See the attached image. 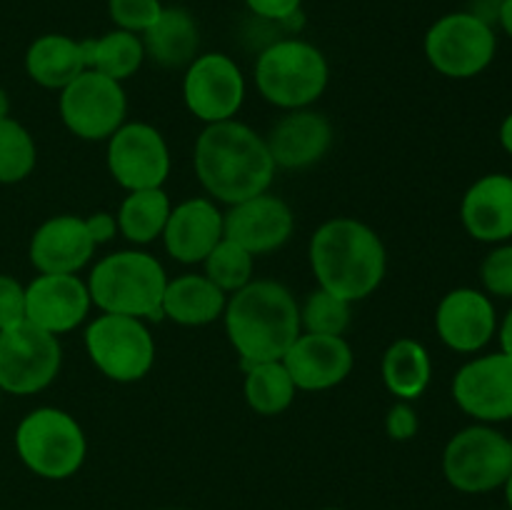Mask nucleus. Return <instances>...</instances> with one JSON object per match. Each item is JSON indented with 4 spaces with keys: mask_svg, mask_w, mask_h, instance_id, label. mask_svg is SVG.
<instances>
[{
    "mask_svg": "<svg viewBox=\"0 0 512 510\" xmlns=\"http://www.w3.org/2000/svg\"><path fill=\"white\" fill-rule=\"evenodd\" d=\"M108 173L123 190L163 188L170 175V148L165 135L150 123H123L108 138Z\"/></svg>",
    "mask_w": 512,
    "mask_h": 510,
    "instance_id": "obj_12",
    "label": "nucleus"
},
{
    "mask_svg": "<svg viewBox=\"0 0 512 510\" xmlns=\"http://www.w3.org/2000/svg\"><path fill=\"white\" fill-rule=\"evenodd\" d=\"M510 450H512V438H510Z\"/></svg>",
    "mask_w": 512,
    "mask_h": 510,
    "instance_id": "obj_45",
    "label": "nucleus"
},
{
    "mask_svg": "<svg viewBox=\"0 0 512 510\" xmlns=\"http://www.w3.org/2000/svg\"><path fill=\"white\" fill-rule=\"evenodd\" d=\"M498 25L505 30V35L512 38V0H500Z\"/></svg>",
    "mask_w": 512,
    "mask_h": 510,
    "instance_id": "obj_40",
    "label": "nucleus"
},
{
    "mask_svg": "<svg viewBox=\"0 0 512 510\" xmlns=\"http://www.w3.org/2000/svg\"><path fill=\"white\" fill-rule=\"evenodd\" d=\"M163 0H108V15L115 28L143 35L163 13Z\"/></svg>",
    "mask_w": 512,
    "mask_h": 510,
    "instance_id": "obj_33",
    "label": "nucleus"
},
{
    "mask_svg": "<svg viewBox=\"0 0 512 510\" xmlns=\"http://www.w3.org/2000/svg\"><path fill=\"white\" fill-rule=\"evenodd\" d=\"M460 220L478 243H508L512 238V175L488 173L475 180L463 195Z\"/></svg>",
    "mask_w": 512,
    "mask_h": 510,
    "instance_id": "obj_22",
    "label": "nucleus"
},
{
    "mask_svg": "<svg viewBox=\"0 0 512 510\" xmlns=\"http://www.w3.org/2000/svg\"><path fill=\"white\" fill-rule=\"evenodd\" d=\"M453 400L465 415L493 425L512 420V358L478 355L460 365L453 378Z\"/></svg>",
    "mask_w": 512,
    "mask_h": 510,
    "instance_id": "obj_14",
    "label": "nucleus"
},
{
    "mask_svg": "<svg viewBox=\"0 0 512 510\" xmlns=\"http://www.w3.org/2000/svg\"><path fill=\"white\" fill-rule=\"evenodd\" d=\"M203 268L205 278L213 280L225 295H233L253 280L255 255L248 253L235 240L223 238L203 260Z\"/></svg>",
    "mask_w": 512,
    "mask_h": 510,
    "instance_id": "obj_30",
    "label": "nucleus"
},
{
    "mask_svg": "<svg viewBox=\"0 0 512 510\" xmlns=\"http://www.w3.org/2000/svg\"><path fill=\"white\" fill-rule=\"evenodd\" d=\"M433 70L450 80H470L485 73L498 53V35L490 23L470 10H458L435 20L423 40Z\"/></svg>",
    "mask_w": 512,
    "mask_h": 510,
    "instance_id": "obj_8",
    "label": "nucleus"
},
{
    "mask_svg": "<svg viewBox=\"0 0 512 510\" xmlns=\"http://www.w3.org/2000/svg\"><path fill=\"white\" fill-rule=\"evenodd\" d=\"M318 288L358 303L380 288L388 273V250L368 223L355 218L325 220L308 248Z\"/></svg>",
    "mask_w": 512,
    "mask_h": 510,
    "instance_id": "obj_2",
    "label": "nucleus"
},
{
    "mask_svg": "<svg viewBox=\"0 0 512 510\" xmlns=\"http://www.w3.org/2000/svg\"><path fill=\"white\" fill-rule=\"evenodd\" d=\"M245 75L225 53H203L185 68L183 100L190 115L205 125L233 120L243 108Z\"/></svg>",
    "mask_w": 512,
    "mask_h": 510,
    "instance_id": "obj_13",
    "label": "nucleus"
},
{
    "mask_svg": "<svg viewBox=\"0 0 512 510\" xmlns=\"http://www.w3.org/2000/svg\"><path fill=\"white\" fill-rule=\"evenodd\" d=\"M90 300L100 313L163 320L168 285L163 263L145 250H115L103 255L88 275Z\"/></svg>",
    "mask_w": 512,
    "mask_h": 510,
    "instance_id": "obj_4",
    "label": "nucleus"
},
{
    "mask_svg": "<svg viewBox=\"0 0 512 510\" xmlns=\"http://www.w3.org/2000/svg\"><path fill=\"white\" fill-rule=\"evenodd\" d=\"M85 225H88V233L95 240V245L108 243V240H113L118 235V220H115L113 213H105V210L88 215Z\"/></svg>",
    "mask_w": 512,
    "mask_h": 510,
    "instance_id": "obj_38",
    "label": "nucleus"
},
{
    "mask_svg": "<svg viewBox=\"0 0 512 510\" xmlns=\"http://www.w3.org/2000/svg\"><path fill=\"white\" fill-rule=\"evenodd\" d=\"M25 320V285L8 273H0V330Z\"/></svg>",
    "mask_w": 512,
    "mask_h": 510,
    "instance_id": "obj_35",
    "label": "nucleus"
},
{
    "mask_svg": "<svg viewBox=\"0 0 512 510\" xmlns=\"http://www.w3.org/2000/svg\"><path fill=\"white\" fill-rule=\"evenodd\" d=\"M500 145L505 148V153L512 155V113L505 115L503 125H500Z\"/></svg>",
    "mask_w": 512,
    "mask_h": 510,
    "instance_id": "obj_41",
    "label": "nucleus"
},
{
    "mask_svg": "<svg viewBox=\"0 0 512 510\" xmlns=\"http://www.w3.org/2000/svg\"><path fill=\"white\" fill-rule=\"evenodd\" d=\"M480 280L488 295L512 298V243H500L485 255L480 265Z\"/></svg>",
    "mask_w": 512,
    "mask_h": 510,
    "instance_id": "obj_34",
    "label": "nucleus"
},
{
    "mask_svg": "<svg viewBox=\"0 0 512 510\" xmlns=\"http://www.w3.org/2000/svg\"><path fill=\"white\" fill-rule=\"evenodd\" d=\"M0 395H3V390H0Z\"/></svg>",
    "mask_w": 512,
    "mask_h": 510,
    "instance_id": "obj_47",
    "label": "nucleus"
},
{
    "mask_svg": "<svg viewBox=\"0 0 512 510\" xmlns=\"http://www.w3.org/2000/svg\"><path fill=\"white\" fill-rule=\"evenodd\" d=\"M435 333L455 353H478L498 333V313L483 290L455 288L435 310Z\"/></svg>",
    "mask_w": 512,
    "mask_h": 510,
    "instance_id": "obj_16",
    "label": "nucleus"
},
{
    "mask_svg": "<svg viewBox=\"0 0 512 510\" xmlns=\"http://www.w3.org/2000/svg\"><path fill=\"white\" fill-rule=\"evenodd\" d=\"M95 248L98 245L90 238L85 218L63 213L53 215L35 228L28 255L38 273L78 275L90 263Z\"/></svg>",
    "mask_w": 512,
    "mask_h": 510,
    "instance_id": "obj_19",
    "label": "nucleus"
},
{
    "mask_svg": "<svg viewBox=\"0 0 512 510\" xmlns=\"http://www.w3.org/2000/svg\"><path fill=\"white\" fill-rule=\"evenodd\" d=\"M13 443L20 463L43 480L73 478L88 455V438L78 420L53 405H40L23 415Z\"/></svg>",
    "mask_w": 512,
    "mask_h": 510,
    "instance_id": "obj_6",
    "label": "nucleus"
},
{
    "mask_svg": "<svg viewBox=\"0 0 512 510\" xmlns=\"http://www.w3.org/2000/svg\"><path fill=\"white\" fill-rule=\"evenodd\" d=\"M228 295L205 275L185 273L168 280L163 295V318L185 328H203L223 318Z\"/></svg>",
    "mask_w": 512,
    "mask_h": 510,
    "instance_id": "obj_25",
    "label": "nucleus"
},
{
    "mask_svg": "<svg viewBox=\"0 0 512 510\" xmlns=\"http://www.w3.org/2000/svg\"><path fill=\"white\" fill-rule=\"evenodd\" d=\"M58 110L63 125L75 138L98 143L108 140L125 123L128 98L123 83L88 68L60 90Z\"/></svg>",
    "mask_w": 512,
    "mask_h": 510,
    "instance_id": "obj_10",
    "label": "nucleus"
},
{
    "mask_svg": "<svg viewBox=\"0 0 512 510\" xmlns=\"http://www.w3.org/2000/svg\"><path fill=\"white\" fill-rule=\"evenodd\" d=\"M225 238V213L213 198H188L173 205L163 230V245L173 260L198 265Z\"/></svg>",
    "mask_w": 512,
    "mask_h": 510,
    "instance_id": "obj_21",
    "label": "nucleus"
},
{
    "mask_svg": "<svg viewBox=\"0 0 512 510\" xmlns=\"http://www.w3.org/2000/svg\"><path fill=\"white\" fill-rule=\"evenodd\" d=\"M83 50L85 65L90 70H98V73L108 75L118 83L133 78L140 65L145 63V48L140 35L120 28H113L100 38L83 40Z\"/></svg>",
    "mask_w": 512,
    "mask_h": 510,
    "instance_id": "obj_28",
    "label": "nucleus"
},
{
    "mask_svg": "<svg viewBox=\"0 0 512 510\" xmlns=\"http://www.w3.org/2000/svg\"><path fill=\"white\" fill-rule=\"evenodd\" d=\"M498 338H500V353L510 355L512 358V308L505 313L503 323L498 325Z\"/></svg>",
    "mask_w": 512,
    "mask_h": 510,
    "instance_id": "obj_39",
    "label": "nucleus"
},
{
    "mask_svg": "<svg viewBox=\"0 0 512 510\" xmlns=\"http://www.w3.org/2000/svg\"><path fill=\"white\" fill-rule=\"evenodd\" d=\"M295 388L320 393L343 383L355 365V353L345 335L300 333L283 355Z\"/></svg>",
    "mask_w": 512,
    "mask_h": 510,
    "instance_id": "obj_18",
    "label": "nucleus"
},
{
    "mask_svg": "<svg viewBox=\"0 0 512 510\" xmlns=\"http://www.w3.org/2000/svg\"><path fill=\"white\" fill-rule=\"evenodd\" d=\"M93 300L78 275H35L25 285V320L50 335H65L85 323Z\"/></svg>",
    "mask_w": 512,
    "mask_h": 510,
    "instance_id": "obj_15",
    "label": "nucleus"
},
{
    "mask_svg": "<svg viewBox=\"0 0 512 510\" xmlns=\"http://www.w3.org/2000/svg\"><path fill=\"white\" fill-rule=\"evenodd\" d=\"M5 118H10V95H8V90L0 85V120H5Z\"/></svg>",
    "mask_w": 512,
    "mask_h": 510,
    "instance_id": "obj_42",
    "label": "nucleus"
},
{
    "mask_svg": "<svg viewBox=\"0 0 512 510\" xmlns=\"http://www.w3.org/2000/svg\"><path fill=\"white\" fill-rule=\"evenodd\" d=\"M320 510H345V508H320Z\"/></svg>",
    "mask_w": 512,
    "mask_h": 510,
    "instance_id": "obj_44",
    "label": "nucleus"
},
{
    "mask_svg": "<svg viewBox=\"0 0 512 510\" xmlns=\"http://www.w3.org/2000/svg\"><path fill=\"white\" fill-rule=\"evenodd\" d=\"M245 368L243 395L250 410L258 415H280L293 405L295 388L288 368L283 360H265V363H250Z\"/></svg>",
    "mask_w": 512,
    "mask_h": 510,
    "instance_id": "obj_29",
    "label": "nucleus"
},
{
    "mask_svg": "<svg viewBox=\"0 0 512 510\" xmlns=\"http://www.w3.org/2000/svg\"><path fill=\"white\" fill-rule=\"evenodd\" d=\"M223 323L243 365L283 360L303 333L295 295L278 280L265 278H253L238 293L228 295Z\"/></svg>",
    "mask_w": 512,
    "mask_h": 510,
    "instance_id": "obj_3",
    "label": "nucleus"
},
{
    "mask_svg": "<svg viewBox=\"0 0 512 510\" xmlns=\"http://www.w3.org/2000/svg\"><path fill=\"white\" fill-rule=\"evenodd\" d=\"M83 340L90 363L113 383H138L155 365V338L140 318L100 313Z\"/></svg>",
    "mask_w": 512,
    "mask_h": 510,
    "instance_id": "obj_9",
    "label": "nucleus"
},
{
    "mask_svg": "<svg viewBox=\"0 0 512 510\" xmlns=\"http://www.w3.org/2000/svg\"><path fill=\"white\" fill-rule=\"evenodd\" d=\"M293 230V208L270 190L243 200V203L230 205V210L225 213V238L243 245L255 258L283 248Z\"/></svg>",
    "mask_w": 512,
    "mask_h": 510,
    "instance_id": "obj_17",
    "label": "nucleus"
},
{
    "mask_svg": "<svg viewBox=\"0 0 512 510\" xmlns=\"http://www.w3.org/2000/svg\"><path fill=\"white\" fill-rule=\"evenodd\" d=\"M170 210H173V203L163 188L133 190L125 195L115 213L118 233L133 245L153 243V240L163 238Z\"/></svg>",
    "mask_w": 512,
    "mask_h": 510,
    "instance_id": "obj_27",
    "label": "nucleus"
},
{
    "mask_svg": "<svg viewBox=\"0 0 512 510\" xmlns=\"http://www.w3.org/2000/svg\"><path fill=\"white\" fill-rule=\"evenodd\" d=\"M250 13L268 23H288L295 15H300L303 0H245Z\"/></svg>",
    "mask_w": 512,
    "mask_h": 510,
    "instance_id": "obj_37",
    "label": "nucleus"
},
{
    "mask_svg": "<svg viewBox=\"0 0 512 510\" xmlns=\"http://www.w3.org/2000/svg\"><path fill=\"white\" fill-rule=\"evenodd\" d=\"M333 123L313 108L288 110L265 135L275 168L305 170L328 155L333 148Z\"/></svg>",
    "mask_w": 512,
    "mask_h": 510,
    "instance_id": "obj_20",
    "label": "nucleus"
},
{
    "mask_svg": "<svg viewBox=\"0 0 512 510\" xmlns=\"http://www.w3.org/2000/svg\"><path fill=\"white\" fill-rule=\"evenodd\" d=\"M330 80L328 58L303 38H278L255 60V88L280 110H303L318 103Z\"/></svg>",
    "mask_w": 512,
    "mask_h": 510,
    "instance_id": "obj_5",
    "label": "nucleus"
},
{
    "mask_svg": "<svg viewBox=\"0 0 512 510\" xmlns=\"http://www.w3.org/2000/svg\"><path fill=\"white\" fill-rule=\"evenodd\" d=\"M83 70H88L83 40H75L70 35L45 33L35 38L25 50V73L40 88L60 93Z\"/></svg>",
    "mask_w": 512,
    "mask_h": 510,
    "instance_id": "obj_24",
    "label": "nucleus"
},
{
    "mask_svg": "<svg viewBox=\"0 0 512 510\" xmlns=\"http://www.w3.org/2000/svg\"><path fill=\"white\" fill-rule=\"evenodd\" d=\"M385 388L395 400H418L433 378V360L428 348L415 338H398L388 345L380 363Z\"/></svg>",
    "mask_w": 512,
    "mask_h": 510,
    "instance_id": "obj_26",
    "label": "nucleus"
},
{
    "mask_svg": "<svg viewBox=\"0 0 512 510\" xmlns=\"http://www.w3.org/2000/svg\"><path fill=\"white\" fill-rule=\"evenodd\" d=\"M38 163L30 130L15 118L0 120V185L23 183Z\"/></svg>",
    "mask_w": 512,
    "mask_h": 510,
    "instance_id": "obj_31",
    "label": "nucleus"
},
{
    "mask_svg": "<svg viewBox=\"0 0 512 510\" xmlns=\"http://www.w3.org/2000/svg\"><path fill=\"white\" fill-rule=\"evenodd\" d=\"M512 473L510 438L493 425H468L443 450V475L465 495H483L503 488Z\"/></svg>",
    "mask_w": 512,
    "mask_h": 510,
    "instance_id": "obj_7",
    "label": "nucleus"
},
{
    "mask_svg": "<svg viewBox=\"0 0 512 510\" xmlns=\"http://www.w3.org/2000/svg\"><path fill=\"white\" fill-rule=\"evenodd\" d=\"M163 510H175V508H163Z\"/></svg>",
    "mask_w": 512,
    "mask_h": 510,
    "instance_id": "obj_46",
    "label": "nucleus"
},
{
    "mask_svg": "<svg viewBox=\"0 0 512 510\" xmlns=\"http://www.w3.org/2000/svg\"><path fill=\"white\" fill-rule=\"evenodd\" d=\"M418 428L420 420L413 403H408V400H395L390 405L388 415H385V433H388V438L395 440V443H405V440H413L418 435Z\"/></svg>",
    "mask_w": 512,
    "mask_h": 510,
    "instance_id": "obj_36",
    "label": "nucleus"
},
{
    "mask_svg": "<svg viewBox=\"0 0 512 510\" xmlns=\"http://www.w3.org/2000/svg\"><path fill=\"white\" fill-rule=\"evenodd\" d=\"M193 165L205 193L225 205L268 193L278 170L265 135L235 118L205 125L195 140Z\"/></svg>",
    "mask_w": 512,
    "mask_h": 510,
    "instance_id": "obj_1",
    "label": "nucleus"
},
{
    "mask_svg": "<svg viewBox=\"0 0 512 510\" xmlns=\"http://www.w3.org/2000/svg\"><path fill=\"white\" fill-rule=\"evenodd\" d=\"M353 318V303L315 288L300 303V330L315 335H345Z\"/></svg>",
    "mask_w": 512,
    "mask_h": 510,
    "instance_id": "obj_32",
    "label": "nucleus"
},
{
    "mask_svg": "<svg viewBox=\"0 0 512 510\" xmlns=\"http://www.w3.org/2000/svg\"><path fill=\"white\" fill-rule=\"evenodd\" d=\"M503 490H505V503H508V510H512V473L508 475V480H505Z\"/></svg>",
    "mask_w": 512,
    "mask_h": 510,
    "instance_id": "obj_43",
    "label": "nucleus"
},
{
    "mask_svg": "<svg viewBox=\"0 0 512 510\" xmlns=\"http://www.w3.org/2000/svg\"><path fill=\"white\" fill-rule=\"evenodd\" d=\"M145 58L158 63L160 68H188L198 58L200 28L193 13L180 5H165L160 18L140 35Z\"/></svg>",
    "mask_w": 512,
    "mask_h": 510,
    "instance_id": "obj_23",
    "label": "nucleus"
},
{
    "mask_svg": "<svg viewBox=\"0 0 512 510\" xmlns=\"http://www.w3.org/2000/svg\"><path fill=\"white\" fill-rule=\"evenodd\" d=\"M63 348L58 335L23 323L0 330V390L8 395H35L60 373Z\"/></svg>",
    "mask_w": 512,
    "mask_h": 510,
    "instance_id": "obj_11",
    "label": "nucleus"
}]
</instances>
